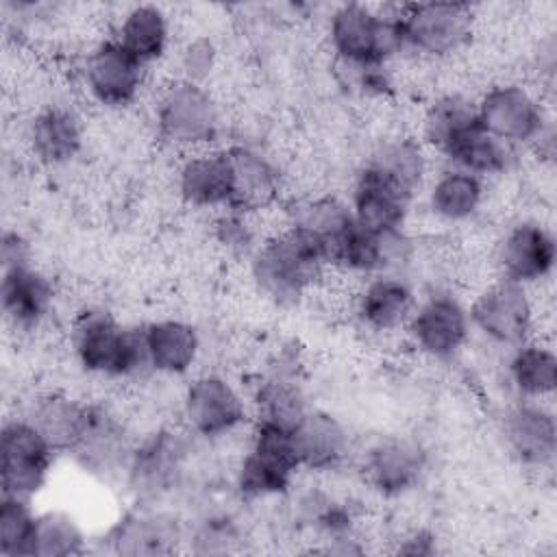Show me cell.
Instances as JSON below:
<instances>
[{"instance_id": "6da1fadb", "label": "cell", "mask_w": 557, "mask_h": 557, "mask_svg": "<svg viewBox=\"0 0 557 557\" xmlns=\"http://www.w3.org/2000/svg\"><path fill=\"white\" fill-rule=\"evenodd\" d=\"M326 265V252L320 242L294 224L259 244L250 255L252 283L281 307L300 302Z\"/></svg>"}, {"instance_id": "7a4b0ae2", "label": "cell", "mask_w": 557, "mask_h": 557, "mask_svg": "<svg viewBox=\"0 0 557 557\" xmlns=\"http://www.w3.org/2000/svg\"><path fill=\"white\" fill-rule=\"evenodd\" d=\"M78 366L98 376L131 379L150 370L144 329L124 326L102 307L81 309L70 329Z\"/></svg>"}, {"instance_id": "3957f363", "label": "cell", "mask_w": 557, "mask_h": 557, "mask_svg": "<svg viewBox=\"0 0 557 557\" xmlns=\"http://www.w3.org/2000/svg\"><path fill=\"white\" fill-rule=\"evenodd\" d=\"M403 9L379 11L368 4L346 2L329 17V41L339 65H385L405 50Z\"/></svg>"}, {"instance_id": "277c9868", "label": "cell", "mask_w": 557, "mask_h": 557, "mask_svg": "<svg viewBox=\"0 0 557 557\" xmlns=\"http://www.w3.org/2000/svg\"><path fill=\"white\" fill-rule=\"evenodd\" d=\"M159 135L178 148L207 150L220 135V109L213 96L185 78L168 85L154 109Z\"/></svg>"}, {"instance_id": "5b68a950", "label": "cell", "mask_w": 557, "mask_h": 557, "mask_svg": "<svg viewBox=\"0 0 557 557\" xmlns=\"http://www.w3.org/2000/svg\"><path fill=\"white\" fill-rule=\"evenodd\" d=\"M54 448L28 418H13L0 433V485L4 496L33 498L48 481Z\"/></svg>"}, {"instance_id": "8992f818", "label": "cell", "mask_w": 557, "mask_h": 557, "mask_svg": "<svg viewBox=\"0 0 557 557\" xmlns=\"http://www.w3.org/2000/svg\"><path fill=\"white\" fill-rule=\"evenodd\" d=\"M468 315L470 326L496 346L513 348L527 342L533 329V305L527 287L507 278L483 287Z\"/></svg>"}, {"instance_id": "52a82bcc", "label": "cell", "mask_w": 557, "mask_h": 557, "mask_svg": "<svg viewBox=\"0 0 557 557\" xmlns=\"http://www.w3.org/2000/svg\"><path fill=\"white\" fill-rule=\"evenodd\" d=\"M405 50L442 59L461 50L472 33V11L461 2H420L403 9Z\"/></svg>"}, {"instance_id": "ba28073f", "label": "cell", "mask_w": 557, "mask_h": 557, "mask_svg": "<svg viewBox=\"0 0 557 557\" xmlns=\"http://www.w3.org/2000/svg\"><path fill=\"white\" fill-rule=\"evenodd\" d=\"M405 329L411 344L437 361L457 357L472 331L468 307L448 292H435L418 302Z\"/></svg>"}, {"instance_id": "9c48e42d", "label": "cell", "mask_w": 557, "mask_h": 557, "mask_svg": "<svg viewBox=\"0 0 557 557\" xmlns=\"http://www.w3.org/2000/svg\"><path fill=\"white\" fill-rule=\"evenodd\" d=\"M183 420L194 435L220 440L246 422V400L222 374L196 376L183 394Z\"/></svg>"}, {"instance_id": "30bf717a", "label": "cell", "mask_w": 557, "mask_h": 557, "mask_svg": "<svg viewBox=\"0 0 557 557\" xmlns=\"http://www.w3.org/2000/svg\"><path fill=\"white\" fill-rule=\"evenodd\" d=\"M481 126L507 146L533 144L544 135L546 117L535 96L513 83L490 87L476 100Z\"/></svg>"}, {"instance_id": "8fae6325", "label": "cell", "mask_w": 557, "mask_h": 557, "mask_svg": "<svg viewBox=\"0 0 557 557\" xmlns=\"http://www.w3.org/2000/svg\"><path fill=\"white\" fill-rule=\"evenodd\" d=\"M146 76V65L131 57L115 39L100 41L91 48L83 65V81L89 96L109 109L128 107Z\"/></svg>"}, {"instance_id": "7c38bea8", "label": "cell", "mask_w": 557, "mask_h": 557, "mask_svg": "<svg viewBox=\"0 0 557 557\" xmlns=\"http://www.w3.org/2000/svg\"><path fill=\"white\" fill-rule=\"evenodd\" d=\"M426 468V453L418 440L409 435H385L376 440L363 455L366 483L385 498L411 492Z\"/></svg>"}, {"instance_id": "4fadbf2b", "label": "cell", "mask_w": 557, "mask_h": 557, "mask_svg": "<svg viewBox=\"0 0 557 557\" xmlns=\"http://www.w3.org/2000/svg\"><path fill=\"white\" fill-rule=\"evenodd\" d=\"M557 261V244L553 233L540 222L513 224L498 244L496 263L500 278L518 285H531L546 278Z\"/></svg>"}, {"instance_id": "5bb4252c", "label": "cell", "mask_w": 557, "mask_h": 557, "mask_svg": "<svg viewBox=\"0 0 557 557\" xmlns=\"http://www.w3.org/2000/svg\"><path fill=\"white\" fill-rule=\"evenodd\" d=\"M411 200L400 187L363 165L352 187L350 209L363 231L372 235H396L403 233Z\"/></svg>"}, {"instance_id": "9a60e30c", "label": "cell", "mask_w": 557, "mask_h": 557, "mask_svg": "<svg viewBox=\"0 0 557 557\" xmlns=\"http://www.w3.org/2000/svg\"><path fill=\"white\" fill-rule=\"evenodd\" d=\"M503 437L518 463L546 468L555 459V416L540 400H520L503 416Z\"/></svg>"}, {"instance_id": "2e32d148", "label": "cell", "mask_w": 557, "mask_h": 557, "mask_svg": "<svg viewBox=\"0 0 557 557\" xmlns=\"http://www.w3.org/2000/svg\"><path fill=\"white\" fill-rule=\"evenodd\" d=\"M418 300L411 283L398 272H383L368 278L355 300L359 322L374 333L405 329Z\"/></svg>"}, {"instance_id": "e0dca14e", "label": "cell", "mask_w": 557, "mask_h": 557, "mask_svg": "<svg viewBox=\"0 0 557 557\" xmlns=\"http://www.w3.org/2000/svg\"><path fill=\"white\" fill-rule=\"evenodd\" d=\"M0 302L4 320L17 331L37 329L54 305V287L50 278L33 268V263L2 270Z\"/></svg>"}, {"instance_id": "ac0fdd59", "label": "cell", "mask_w": 557, "mask_h": 557, "mask_svg": "<svg viewBox=\"0 0 557 557\" xmlns=\"http://www.w3.org/2000/svg\"><path fill=\"white\" fill-rule=\"evenodd\" d=\"M185 440L172 431L152 433L128 455L131 485L141 496L168 492L181 474L185 461Z\"/></svg>"}, {"instance_id": "d6986e66", "label": "cell", "mask_w": 557, "mask_h": 557, "mask_svg": "<svg viewBox=\"0 0 557 557\" xmlns=\"http://www.w3.org/2000/svg\"><path fill=\"white\" fill-rule=\"evenodd\" d=\"M226 157L233 178L228 209L248 215L270 207L281 189V174L274 161L250 146H231Z\"/></svg>"}, {"instance_id": "ffe728a7", "label": "cell", "mask_w": 557, "mask_h": 557, "mask_svg": "<svg viewBox=\"0 0 557 557\" xmlns=\"http://www.w3.org/2000/svg\"><path fill=\"white\" fill-rule=\"evenodd\" d=\"M294 444L300 468L313 472L339 468L350 453L348 429L333 413L322 409H309L294 429Z\"/></svg>"}, {"instance_id": "44dd1931", "label": "cell", "mask_w": 557, "mask_h": 557, "mask_svg": "<svg viewBox=\"0 0 557 557\" xmlns=\"http://www.w3.org/2000/svg\"><path fill=\"white\" fill-rule=\"evenodd\" d=\"M85 141L81 115L63 104L41 109L28 126V144L44 165H65L78 157Z\"/></svg>"}, {"instance_id": "7402d4cb", "label": "cell", "mask_w": 557, "mask_h": 557, "mask_svg": "<svg viewBox=\"0 0 557 557\" xmlns=\"http://www.w3.org/2000/svg\"><path fill=\"white\" fill-rule=\"evenodd\" d=\"M181 198L198 209L231 205L233 178L226 150H196L178 170Z\"/></svg>"}, {"instance_id": "603a6c76", "label": "cell", "mask_w": 557, "mask_h": 557, "mask_svg": "<svg viewBox=\"0 0 557 557\" xmlns=\"http://www.w3.org/2000/svg\"><path fill=\"white\" fill-rule=\"evenodd\" d=\"M144 329L150 370L161 374H185L200 355V337L194 324L176 318L154 320Z\"/></svg>"}, {"instance_id": "cb8c5ba5", "label": "cell", "mask_w": 557, "mask_h": 557, "mask_svg": "<svg viewBox=\"0 0 557 557\" xmlns=\"http://www.w3.org/2000/svg\"><path fill=\"white\" fill-rule=\"evenodd\" d=\"M113 39L141 65H150L168 50V15L157 4H135L122 15Z\"/></svg>"}, {"instance_id": "d4e9b609", "label": "cell", "mask_w": 557, "mask_h": 557, "mask_svg": "<svg viewBox=\"0 0 557 557\" xmlns=\"http://www.w3.org/2000/svg\"><path fill=\"white\" fill-rule=\"evenodd\" d=\"M87 403L65 394H46L28 411V420L48 440L54 453H74L87 422Z\"/></svg>"}, {"instance_id": "484cf974", "label": "cell", "mask_w": 557, "mask_h": 557, "mask_svg": "<svg viewBox=\"0 0 557 557\" xmlns=\"http://www.w3.org/2000/svg\"><path fill=\"white\" fill-rule=\"evenodd\" d=\"M483 196V178L448 165L433 178L426 200L435 218L444 222H466L479 211Z\"/></svg>"}, {"instance_id": "4316f807", "label": "cell", "mask_w": 557, "mask_h": 557, "mask_svg": "<svg viewBox=\"0 0 557 557\" xmlns=\"http://www.w3.org/2000/svg\"><path fill=\"white\" fill-rule=\"evenodd\" d=\"M126 444H124V426L115 413L107 407L89 405L87 407V422L81 435L74 455L85 468L91 470H111L124 461Z\"/></svg>"}, {"instance_id": "83f0119b", "label": "cell", "mask_w": 557, "mask_h": 557, "mask_svg": "<svg viewBox=\"0 0 557 557\" xmlns=\"http://www.w3.org/2000/svg\"><path fill=\"white\" fill-rule=\"evenodd\" d=\"M507 379L522 400H540L557 387V357L553 348L537 342L513 346L507 361Z\"/></svg>"}, {"instance_id": "f1b7e54d", "label": "cell", "mask_w": 557, "mask_h": 557, "mask_svg": "<svg viewBox=\"0 0 557 557\" xmlns=\"http://www.w3.org/2000/svg\"><path fill=\"white\" fill-rule=\"evenodd\" d=\"M479 124L476 102L461 94H448L437 98L426 109L422 122V139L429 148L444 157L466 133Z\"/></svg>"}, {"instance_id": "f546056e", "label": "cell", "mask_w": 557, "mask_h": 557, "mask_svg": "<svg viewBox=\"0 0 557 557\" xmlns=\"http://www.w3.org/2000/svg\"><path fill=\"white\" fill-rule=\"evenodd\" d=\"M178 531L172 520L157 513H128L109 531V542L120 555H163L174 548Z\"/></svg>"}, {"instance_id": "4dcf8cb0", "label": "cell", "mask_w": 557, "mask_h": 557, "mask_svg": "<svg viewBox=\"0 0 557 557\" xmlns=\"http://www.w3.org/2000/svg\"><path fill=\"white\" fill-rule=\"evenodd\" d=\"M296 472L298 466L272 453L248 446V453L242 457L235 470V487L248 500L272 498L285 494L292 487Z\"/></svg>"}, {"instance_id": "1f68e13d", "label": "cell", "mask_w": 557, "mask_h": 557, "mask_svg": "<svg viewBox=\"0 0 557 557\" xmlns=\"http://www.w3.org/2000/svg\"><path fill=\"white\" fill-rule=\"evenodd\" d=\"M411 198L422 187L426 176V157L422 144L413 139H385L363 163Z\"/></svg>"}, {"instance_id": "d6a6232c", "label": "cell", "mask_w": 557, "mask_h": 557, "mask_svg": "<svg viewBox=\"0 0 557 557\" xmlns=\"http://www.w3.org/2000/svg\"><path fill=\"white\" fill-rule=\"evenodd\" d=\"M255 409L259 422L294 431L311 407L300 383L287 372H276L259 385L255 394Z\"/></svg>"}, {"instance_id": "836d02e7", "label": "cell", "mask_w": 557, "mask_h": 557, "mask_svg": "<svg viewBox=\"0 0 557 557\" xmlns=\"http://www.w3.org/2000/svg\"><path fill=\"white\" fill-rule=\"evenodd\" d=\"M448 165L466 170L479 178L496 176L509 170L513 161V148L490 135L481 124L466 133L446 154Z\"/></svg>"}, {"instance_id": "e575fe53", "label": "cell", "mask_w": 557, "mask_h": 557, "mask_svg": "<svg viewBox=\"0 0 557 557\" xmlns=\"http://www.w3.org/2000/svg\"><path fill=\"white\" fill-rule=\"evenodd\" d=\"M289 224H294V226L307 231L311 237H315L326 252V261H331L333 248L346 235V231L355 224V218H352L350 205H346L339 198L324 196V198L298 202L294 207V215H292Z\"/></svg>"}, {"instance_id": "d590c367", "label": "cell", "mask_w": 557, "mask_h": 557, "mask_svg": "<svg viewBox=\"0 0 557 557\" xmlns=\"http://www.w3.org/2000/svg\"><path fill=\"white\" fill-rule=\"evenodd\" d=\"M85 553V533L65 511H44L37 516L33 557H70Z\"/></svg>"}, {"instance_id": "8d00e7d4", "label": "cell", "mask_w": 557, "mask_h": 557, "mask_svg": "<svg viewBox=\"0 0 557 557\" xmlns=\"http://www.w3.org/2000/svg\"><path fill=\"white\" fill-rule=\"evenodd\" d=\"M37 516L30 498L4 496L0 500V553L4 557H33Z\"/></svg>"}, {"instance_id": "74e56055", "label": "cell", "mask_w": 557, "mask_h": 557, "mask_svg": "<svg viewBox=\"0 0 557 557\" xmlns=\"http://www.w3.org/2000/svg\"><path fill=\"white\" fill-rule=\"evenodd\" d=\"M215 237L231 252H250L252 255L257 250L255 235L246 222V215L231 211V209L222 218H218Z\"/></svg>"}, {"instance_id": "f35d334b", "label": "cell", "mask_w": 557, "mask_h": 557, "mask_svg": "<svg viewBox=\"0 0 557 557\" xmlns=\"http://www.w3.org/2000/svg\"><path fill=\"white\" fill-rule=\"evenodd\" d=\"M213 67H215V48H213L211 39L198 37L183 48L181 70H183L185 81L202 85V81L211 74Z\"/></svg>"}, {"instance_id": "ab89813d", "label": "cell", "mask_w": 557, "mask_h": 557, "mask_svg": "<svg viewBox=\"0 0 557 557\" xmlns=\"http://www.w3.org/2000/svg\"><path fill=\"white\" fill-rule=\"evenodd\" d=\"M346 85L363 96H385L392 89L385 65H339Z\"/></svg>"}, {"instance_id": "60d3db41", "label": "cell", "mask_w": 557, "mask_h": 557, "mask_svg": "<svg viewBox=\"0 0 557 557\" xmlns=\"http://www.w3.org/2000/svg\"><path fill=\"white\" fill-rule=\"evenodd\" d=\"M0 259H2V270L30 263L28 242L17 231H4L2 244H0Z\"/></svg>"}, {"instance_id": "b9f144b4", "label": "cell", "mask_w": 557, "mask_h": 557, "mask_svg": "<svg viewBox=\"0 0 557 557\" xmlns=\"http://www.w3.org/2000/svg\"><path fill=\"white\" fill-rule=\"evenodd\" d=\"M235 540V529L228 520H207L198 531L196 542H205V550H224L228 542Z\"/></svg>"}, {"instance_id": "7bdbcfd3", "label": "cell", "mask_w": 557, "mask_h": 557, "mask_svg": "<svg viewBox=\"0 0 557 557\" xmlns=\"http://www.w3.org/2000/svg\"><path fill=\"white\" fill-rule=\"evenodd\" d=\"M437 550V537L426 531V529H418V531H411L403 544H398V553L403 555H433Z\"/></svg>"}]
</instances>
